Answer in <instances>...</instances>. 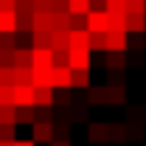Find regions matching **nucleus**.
Instances as JSON below:
<instances>
[{"mask_svg": "<svg viewBox=\"0 0 146 146\" xmlns=\"http://www.w3.org/2000/svg\"><path fill=\"white\" fill-rule=\"evenodd\" d=\"M31 138H34L36 143H54L56 141L54 121H36V124H31Z\"/></svg>", "mask_w": 146, "mask_h": 146, "instance_id": "f257e3e1", "label": "nucleus"}, {"mask_svg": "<svg viewBox=\"0 0 146 146\" xmlns=\"http://www.w3.org/2000/svg\"><path fill=\"white\" fill-rule=\"evenodd\" d=\"M14 104L36 107V84H14Z\"/></svg>", "mask_w": 146, "mask_h": 146, "instance_id": "f03ea898", "label": "nucleus"}, {"mask_svg": "<svg viewBox=\"0 0 146 146\" xmlns=\"http://www.w3.org/2000/svg\"><path fill=\"white\" fill-rule=\"evenodd\" d=\"M54 87L56 90H70L73 87V68L70 65H54Z\"/></svg>", "mask_w": 146, "mask_h": 146, "instance_id": "7ed1b4c3", "label": "nucleus"}, {"mask_svg": "<svg viewBox=\"0 0 146 146\" xmlns=\"http://www.w3.org/2000/svg\"><path fill=\"white\" fill-rule=\"evenodd\" d=\"M90 48H70V59H68V65H70L73 70H90Z\"/></svg>", "mask_w": 146, "mask_h": 146, "instance_id": "20e7f679", "label": "nucleus"}, {"mask_svg": "<svg viewBox=\"0 0 146 146\" xmlns=\"http://www.w3.org/2000/svg\"><path fill=\"white\" fill-rule=\"evenodd\" d=\"M107 45H110V51H129V31L110 28L107 31Z\"/></svg>", "mask_w": 146, "mask_h": 146, "instance_id": "39448f33", "label": "nucleus"}, {"mask_svg": "<svg viewBox=\"0 0 146 146\" xmlns=\"http://www.w3.org/2000/svg\"><path fill=\"white\" fill-rule=\"evenodd\" d=\"M87 138L93 143H107L112 141V124H87Z\"/></svg>", "mask_w": 146, "mask_h": 146, "instance_id": "423d86ee", "label": "nucleus"}, {"mask_svg": "<svg viewBox=\"0 0 146 146\" xmlns=\"http://www.w3.org/2000/svg\"><path fill=\"white\" fill-rule=\"evenodd\" d=\"M87 31H110V11H90L87 14Z\"/></svg>", "mask_w": 146, "mask_h": 146, "instance_id": "0eeeda50", "label": "nucleus"}, {"mask_svg": "<svg viewBox=\"0 0 146 146\" xmlns=\"http://www.w3.org/2000/svg\"><path fill=\"white\" fill-rule=\"evenodd\" d=\"M56 51L54 48H34V68H54Z\"/></svg>", "mask_w": 146, "mask_h": 146, "instance_id": "6e6552de", "label": "nucleus"}, {"mask_svg": "<svg viewBox=\"0 0 146 146\" xmlns=\"http://www.w3.org/2000/svg\"><path fill=\"white\" fill-rule=\"evenodd\" d=\"M14 31H20L17 11H6V9H0V34H14Z\"/></svg>", "mask_w": 146, "mask_h": 146, "instance_id": "1a4fd4ad", "label": "nucleus"}, {"mask_svg": "<svg viewBox=\"0 0 146 146\" xmlns=\"http://www.w3.org/2000/svg\"><path fill=\"white\" fill-rule=\"evenodd\" d=\"M107 70H127L129 59H127V51H107Z\"/></svg>", "mask_w": 146, "mask_h": 146, "instance_id": "9d476101", "label": "nucleus"}, {"mask_svg": "<svg viewBox=\"0 0 146 146\" xmlns=\"http://www.w3.org/2000/svg\"><path fill=\"white\" fill-rule=\"evenodd\" d=\"M127 31H129V34H143V31H146V14L127 11Z\"/></svg>", "mask_w": 146, "mask_h": 146, "instance_id": "9b49d317", "label": "nucleus"}, {"mask_svg": "<svg viewBox=\"0 0 146 146\" xmlns=\"http://www.w3.org/2000/svg\"><path fill=\"white\" fill-rule=\"evenodd\" d=\"M87 104H112L110 84H107V87H90V93H87Z\"/></svg>", "mask_w": 146, "mask_h": 146, "instance_id": "f8f14e48", "label": "nucleus"}, {"mask_svg": "<svg viewBox=\"0 0 146 146\" xmlns=\"http://www.w3.org/2000/svg\"><path fill=\"white\" fill-rule=\"evenodd\" d=\"M34 82L36 87H54V68H34Z\"/></svg>", "mask_w": 146, "mask_h": 146, "instance_id": "ddd939ff", "label": "nucleus"}, {"mask_svg": "<svg viewBox=\"0 0 146 146\" xmlns=\"http://www.w3.org/2000/svg\"><path fill=\"white\" fill-rule=\"evenodd\" d=\"M56 104V87H36V107H54Z\"/></svg>", "mask_w": 146, "mask_h": 146, "instance_id": "4468645a", "label": "nucleus"}, {"mask_svg": "<svg viewBox=\"0 0 146 146\" xmlns=\"http://www.w3.org/2000/svg\"><path fill=\"white\" fill-rule=\"evenodd\" d=\"M70 48H90V31L87 28H73L70 31Z\"/></svg>", "mask_w": 146, "mask_h": 146, "instance_id": "2eb2a0df", "label": "nucleus"}, {"mask_svg": "<svg viewBox=\"0 0 146 146\" xmlns=\"http://www.w3.org/2000/svg\"><path fill=\"white\" fill-rule=\"evenodd\" d=\"M34 65V48H17L14 51V68H31Z\"/></svg>", "mask_w": 146, "mask_h": 146, "instance_id": "dca6fc26", "label": "nucleus"}, {"mask_svg": "<svg viewBox=\"0 0 146 146\" xmlns=\"http://www.w3.org/2000/svg\"><path fill=\"white\" fill-rule=\"evenodd\" d=\"M70 28H73L70 11H54V31H70Z\"/></svg>", "mask_w": 146, "mask_h": 146, "instance_id": "f3484780", "label": "nucleus"}, {"mask_svg": "<svg viewBox=\"0 0 146 146\" xmlns=\"http://www.w3.org/2000/svg\"><path fill=\"white\" fill-rule=\"evenodd\" d=\"M17 84V70L11 65H0V87H14Z\"/></svg>", "mask_w": 146, "mask_h": 146, "instance_id": "a211bd4d", "label": "nucleus"}, {"mask_svg": "<svg viewBox=\"0 0 146 146\" xmlns=\"http://www.w3.org/2000/svg\"><path fill=\"white\" fill-rule=\"evenodd\" d=\"M68 11L70 14H90L93 0H68Z\"/></svg>", "mask_w": 146, "mask_h": 146, "instance_id": "6ab92c4d", "label": "nucleus"}, {"mask_svg": "<svg viewBox=\"0 0 146 146\" xmlns=\"http://www.w3.org/2000/svg\"><path fill=\"white\" fill-rule=\"evenodd\" d=\"M0 124H17V104H0Z\"/></svg>", "mask_w": 146, "mask_h": 146, "instance_id": "aec40b11", "label": "nucleus"}, {"mask_svg": "<svg viewBox=\"0 0 146 146\" xmlns=\"http://www.w3.org/2000/svg\"><path fill=\"white\" fill-rule=\"evenodd\" d=\"M34 48H54V31H34Z\"/></svg>", "mask_w": 146, "mask_h": 146, "instance_id": "412c9836", "label": "nucleus"}, {"mask_svg": "<svg viewBox=\"0 0 146 146\" xmlns=\"http://www.w3.org/2000/svg\"><path fill=\"white\" fill-rule=\"evenodd\" d=\"M54 51H70V31H54Z\"/></svg>", "mask_w": 146, "mask_h": 146, "instance_id": "4be33fe9", "label": "nucleus"}, {"mask_svg": "<svg viewBox=\"0 0 146 146\" xmlns=\"http://www.w3.org/2000/svg\"><path fill=\"white\" fill-rule=\"evenodd\" d=\"M90 51H110L107 31H96V34H90Z\"/></svg>", "mask_w": 146, "mask_h": 146, "instance_id": "5701e85b", "label": "nucleus"}, {"mask_svg": "<svg viewBox=\"0 0 146 146\" xmlns=\"http://www.w3.org/2000/svg\"><path fill=\"white\" fill-rule=\"evenodd\" d=\"M17 124H36V107H17Z\"/></svg>", "mask_w": 146, "mask_h": 146, "instance_id": "b1692460", "label": "nucleus"}, {"mask_svg": "<svg viewBox=\"0 0 146 146\" xmlns=\"http://www.w3.org/2000/svg\"><path fill=\"white\" fill-rule=\"evenodd\" d=\"M68 115H70L73 124H87V107H84V104H79V101L70 107V112H68Z\"/></svg>", "mask_w": 146, "mask_h": 146, "instance_id": "393cba45", "label": "nucleus"}, {"mask_svg": "<svg viewBox=\"0 0 146 146\" xmlns=\"http://www.w3.org/2000/svg\"><path fill=\"white\" fill-rule=\"evenodd\" d=\"M73 87L87 90L90 87V70H73Z\"/></svg>", "mask_w": 146, "mask_h": 146, "instance_id": "a878e982", "label": "nucleus"}, {"mask_svg": "<svg viewBox=\"0 0 146 146\" xmlns=\"http://www.w3.org/2000/svg\"><path fill=\"white\" fill-rule=\"evenodd\" d=\"M17 70V84H34L31 79H34V65L31 68H14Z\"/></svg>", "mask_w": 146, "mask_h": 146, "instance_id": "bb28decb", "label": "nucleus"}, {"mask_svg": "<svg viewBox=\"0 0 146 146\" xmlns=\"http://www.w3.org/2000/svg\"><path fill=\"white\" fill-rule=\"evenodd\" d=\"M0 141H17V124H0Z\"/></svg>", "mask_w": 146, "mask_h": 146, "instance_id": "cd10ccee", "label": "nucleus"}, {"mask_svg": "<svg viewBox=\"0 0 146 146\" xmlns=\"http://www.w3.org/2000/svg\"><path fill=\"white\" fill-rule=\"evenodd\" d=\"M112 141H129V124H112Z\"/></svg>", "mask_w": 146, "mask_h": 146, "instance_id": "c85d7f7f", "label": "nucleus"}, {"mask_svg": "<svg viewBox=\"0 0 146 146\" xmlns=\"http://www.w3.org/2000/svg\"><path fill=\"white\" fill-rule=\"evenodd\" d=\"M110 14H127V0H107Z\"/></svg>", "mask_w": 146, "mask_h": 146, "instance_id": "c756f323", "label": "nucleus"}, {"mask_svg": "<svg viewBox=\"0 0 146 146\" xmlns=\"http://www.w3.org/2000/svg\"><path fill=\"white\" fill-rule=\"evenodd\" d=\"M135 138H143V124H141L138 118L129 121V141H135Z\"/></svg>", "mask_w": 146, "mask_h": 146, "instance_id": "7c9ffc66", "label": "nucleus"}, {"mask_svg": "<svg viewBox=\"0 0 146 146\" xmlns=\"http://www.w3.org/2000/svg\"><path fill=\"white\" fill-rule=\"evenodd\" d=\"M110 28H121V31H127V14H110Z\"/></svg>", "mask_w": 146, "mask_h": 146, "instance_id": "2f4dec72", "label": "nucleus"}, {"mask_svg": "<svg viewBox=\"0 0 146 146\" xmlns=\"http://www.w3.org/2000/svg\"><path fill=\"white\" fill-rule=\"evenodd\" d=\"M36 121H56L54 107H36Z\"/></svg>", "mask_w": 146, "mask_h": 146, "instance_id": "473e14b6", "label": "nucleus"}, {"mask_svg": "<svg viewBox=\"0 0 146 146\" xmlns=\"http://www.w3.org/2000/svg\"><path fill=\"white\" fill-rule=\"evenodd\" d=\"M127 11H138V14H146V0H127Z\"/></svg>", "mask_w": 146, "mask_h": 146, "instance_id": "72a5a7b5", "label": "nucleus"}, {"mask_svg": "<svg viewBox=\"0 0 146 146\" xmlns=\"http://www.w3.org/2000/svg\"><path fill=\"white\" fill-rule=\"evenodd\" d=\"M0 104H14V87H0Z\"/></svg>", "mask_w": 146, "mask_h": 146, "instance_id": "f704fd0d", "label": "nucleus"}, {"mask_svg": "<svg viewBox=\"0 0 146 146\" xmlns=\"http://www.w3.org/2000/svg\"><path fill=\"white\" fill-rule=\"evenodd\" d=\"M0 65H11V68H14V51L0 48Z\"/></svg>", "mask_w": 146, "mask_h": 146, "instance_id": "c9c22d12", "label": "nucleus"}, {"mask_svg": "<svg viewBox=\"0 0 146 146\" xmlns=\"http://www.w3.org/2000/svg\"><path fill=\"white\" fill-rule=\"evenodd\" d=\"M110 84H124V70H110Z\"/></svg>", "mask_w": 146, "mask_h": 146, "instance_id": "e433bc0d", "label": "nucleus"}, {"mask_svg": "<svg viewBox=\"0 0 146 146\" xmlns=\"http://www.w3.org/2000/svg\"><path fill=\"white\" fill-rule=\"evenodd\" d=\"M73 96H68V90H56V104H70Z\"/></svg>", "mask_w": 146, "mask_h": 146, "instance_id": "4c0bfd02", "label": "nucleus"}, {"mask_svg": "<svg viewBox=\"0 0 146 146\" xmlns=\"http://www.w3.org/2000/svg\"><path fill=\"white\" fill-rule=\"evenodd\" d=\"M51 9L54 11H68V0H51Z\"/></svg>", "mask_w": 146, "mask_h": 146, "instance_id": "58836bf2", "label": "nucleus"}, {"mask_svg": "<svg viewBox=\"0 0 146 146\" xmlns=\"http://www.w3.org/2000/svg\"><path fill=\"white\" fill-rule=\"evenodd\" d=\"M70 59V51H56V65H68Z\"/></svg>", "mask_w": 146, "mask_h": 146, "instance_id": "ea45409f", "label": "nucleus"}, {"mask_svg": "<svg viewBox=\"0 0 146 146\" xmlns=\"http://www.w3.org/2000/svg\"><path fill=\"white\" fill-rule=\"evenodd\" d=\"M0 9H6V11H17V0H0Z\"/></svg>", "mask_w": 146, "mask_h": 146, "instance_id": "a19ab883", "label": "nucleus"}, {"mask_svg": "<svg viewBox=\"0 0 146 146\" xmlns=\"http://www.w3.org/2000/svg\"><path fill=\"white\" fill-rule=\"evenodd\" d=\"M93 11H107V0H93Z\"/></svg>", "mask_w": 146, "mask_h": 146, "instance_id": "79ce46f5", "label": "nucleus"}, {"mask_svg": "<svg viewBox=\"0 0 146 146\" xmlns=\"http://www.w3.org/2000/svg\"><path fill=\"white\" fill-rule=\"evenodd\" d=\"M51 146H70V141H68V138H56Z\"/></svg>", "mask_w": 146, "mask_h": 146, "instance_id": "37998d69", "label": "nucleus"}, {"mask_svg": "<svg viewBox=\"0 0 146 146\" xmlns=\"http://www.w3.org/2000/svg\"><path fill=\"white\" fill-rule=\"evenodd\" d=\"M14 146H36V141H34V138H31V141L25 138V141H17V143H14Z\"/></svg>", "mask_w": 146, "mask_h": 146, "instance_id": "c03bdc74", "label": "nucleus"}, {"mask_svg": "<svg viewBox=\"0 0 146 146\" xmlns=\"http://www.w3.org/2000/svg\"><path fill=\"white\" fill-rule=\"evenodd\" d=\"M17 141H0V146H14Z\"/></svg>", "mask_w": 146, "mask_h": 146, "instance_id": "a18cd8bd", "label": "nucleus"}]
</instances>
